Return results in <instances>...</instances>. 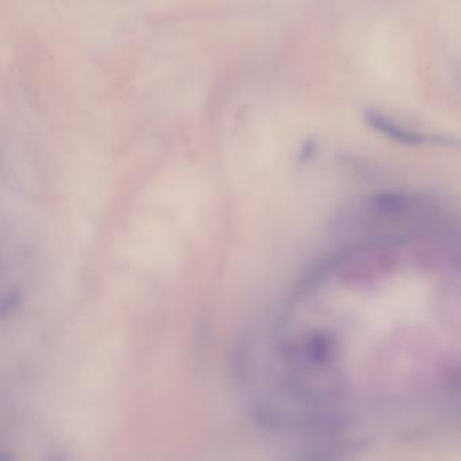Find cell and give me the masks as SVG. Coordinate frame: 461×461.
I'll list each match as a JSON object with an SVG mask.
<instances>
[{"label":"cell","mask_w":461,"mask_h":461,"mask_svg":"<svg viewBox=\"0 0 461 461\" xmlns=\"http://www.w3.org/2000/svg\"><path fill=\"white\" fill-rule=\"evenodd\" d=\"M365 122L369 125V127L375 129L378 133L386 136L387 139H391L393 141L402 142L406 145H425V143H445L451 145L456 141H451L447 137H437V136H426L421 132L409 129L396 121L387 118L386 115L375 111V110H368L365 111Z\"/></svg>","instance_id":"6da1fadb"}]
</instances>
